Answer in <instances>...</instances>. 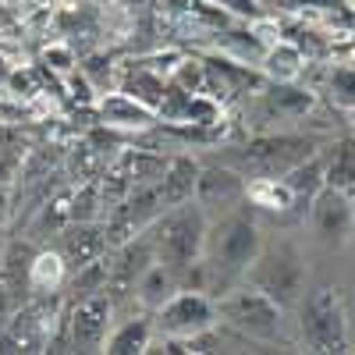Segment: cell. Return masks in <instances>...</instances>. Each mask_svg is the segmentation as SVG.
Segmentation results:
<instances>
[{
    "label": "cell",
    "mask_w": 355,
    "mask_h": 355,
    "mask_svg": "<svg viewBox=\"0 0 355 355\" xmlns=\"http://www.w3.org/2000/svg\"><path fill=\"white\" fill-rule=\"evenodd\" d=\"M348 53H352V61H355V43H348Z\"/></svg>",
    "instance_id": "32"
},
{
    "label": "cell",
    "mask_w": 355,
    "mask_h": 355,
    "mask_svg": "<svg viewBox=\"0 0 355 355\" xmlns=\"http://www.w3.org/2000/svg\"><path fill=\"white\" fill-rule=\"evenodd\" d=\"M316 93L327 96L331 107L352 114L355 110V61L352 64H327V68H323V78H320Z\"/></svg>",
    "instance_id": "22"
},
{
    "label": "cell",
    "mask_w": 355,
    "mask_h": 355,
    "mask_svg": "<svg viewBox=\"0 0 355 355\" xmlns=\"http://www.w3.org/2000/svg\"><path fill=\"white\" fill-rule=\"evenodd\" d=\"M306 53L295 46L291 40H274L270 46H266V53H263V61H259V68H263V75L270 78V82H299L302 78V71H306Z\"/></svg>",
    "instance_id": "19"
},
{
    "label": "cell",
    "mask_w": 355,
    "mask_h": 355,
    "mask_svg": "<svg viewBox=\"0 0 355 355\" xmlns=\"http://www.w3.org/2000/svg\"><path fill=\"white\" fill-rule=\"evenodd\" d=\"M100 117L107 128H117V132H153L160 125V114L153 107L139 103L135 96L121 93V89H114L100 100Z\"/></svg>",
    "instance_id": "13"
},
{
    "label": "cell",
    "mask_w": 355,
    "mask_h": 355,
    "mask_svg": "<svg viewBox=\"0 0 355 355\" xmlns=\"http://www.w3.org/2000/svg\"><path fill=\"white\" fill-rule=\"evenodd\" d=\"M295 316H299L295 320L299 341L309 352H345L348 348V309L331 284L309 288L299 309H295Z\"/></svg>",
    "instance_id": "6"
},
{
    "label": "cell",
    "mask_w": 355,
    "mask_h": 355,
    "mask_svg": "<svg viewBox=\"0 0 355 355\" xmlns=\"http://www.w3.org/2000/svg\"><path fill=\"white\" fill-rule=\"evenodd\" d=\"M220 323V309H217V299H210L206 291L199 288H182L174 299L153 313V327H157V338H178V341H192L206 331H214Z\"/></svg>",
    "instance_id": "7"
},
{
    "label": "cell",
    "mask_w": 355,
    "mask_h": 355,
    "mask_svg": "<svg viewBox=\"0 0 355 355\" xmlns=\"http://www.w3.org/2000/svg\"><path fill=\"white\" fill-rule=\"evenodd\" d=\"M199 167H202V160H196V157H189V153H178V157L167 160L164 178L157 182V189H160V196H164V206H178V202L196 199Z\"/></svg>",
    "instance_id": "17"
},
{
    "label": "cell",
    "mask_w": 355,
    "mask_h": 355,
    "mask_svg": "<svg viewBox=\"0 0 355 355\" xmlns=\"http://www.w3.org/2000/svg\"><path fill=\"white\" fill-rule=\"evenodd\" d=\"M245 202L256 214H291L295 217V196L284 178H249Z\"/></svg>",
    "instance_id": "21"
},
{
    "label": "cell",
    "mask_w": 355,
    "mask_h": 355,
    "mask_svg": "<svg viewBox=\"0 0 355 355\" xmlns=\"http://www.w3.org/2000/svg\"><path fill=\"white\" fill-rule=\"evenodd\" d=\"M320 153V139L306 132H259L242 146H220L206 157L234 167L245 178H284L291 167H299Z\"/></svg>",
    "instance_id": "3"
},
{
    "label": "cell",
    "mask_w": 355,
    "mask_h": 355,
    "mask_svg": "<svg viewBox=\"0 0 355 355\" xmlns=\"http://www.w3.org/2000/svg\"><path fill=\"white\" fill-rule=\"evenodd\" d=\"M71 284V266L64 259L61 249H40L33 266H28V291L40 295V299H50L61 288Z\"/></svg>",
    "instance_id": "16"
},
{
    "label": "cell",
    "mask_w": 355,
    "mask_h": 355,
    "mask_svg": "<svg viewBox=\"0 0 355 355\" xmlns=\"http://www.w3.org/2000/svg\"><path fill=\"white\" fill-rule=\"evenodd\" d=\"M18 174V157L15 153H0V189H11Z\"/></svg>",
    "instance_id": "28"
},
{
    "label": "cell",
    "mask_w": 355,
    "mask_h": 355,
    "mask_svg": "<svg viewBox=\"0 0 355 355\" xmlns=\"http://www.w3.org/2000/svg\"><path fill=\"white\" fill-rule=\"evenodd\" d=\"M206 234H210V214H206L196 199L167 206V210L146 227V239L153 242L157 259L178 266V270H185L196 259H202Z\"/></svg>",
    "instance_id": "5"
},
{
    "label": "cell",
    "mask_w": 355,
    "mask_h": 355,
    "mask_svg": "<svg viewBox=\"0 0 355 355\" xmlns=\"http://www.w3.org/2000/svg\"><path fill=\"white\" fill-rule=\"evenodd\" d=\"M107 224L100 227L96 220H71L64 231H61V242H57V249L64 252L71 274L82 270L85 263H93L100 256H107Z\"/></svg>",
    "instance_id": "12"
},
{
    "label": "cell",
    "mask_w": 355,
    "mask_h": 355,
    "mask_svg": "<svg viewBox=\"0 0 355 355\" xmlns=\"http://www.w3.org/2000/svg\"><path fill=\"white\" fill-rule=\"evenodd\" d=\"M327 185H338L341 192H348L355 199V146L341 142L338 150L331 146V153H327Z\"/></svg>",
    "instance_id": "23"
},
{
    "label": "cell",
    "mask_w": 355,
    "mask_h": 355,
    "mask_svg": "<svg viewBox=\"0 0 355 355\" xmlns=\"http://www.w3.org/2000/svg\"><path fill=\"white\" fill-rule=\"evenodd\" d=\"M217 309H220V323L227 331L239 334L242 341H256V345L284 341L288 309L281 302H274L263 288L249 284V281L220 291L217 295Z\"/></svg>",
    "instance_id": "4"
},
{
    "label": "cell",
    "mask_w": 355,
    "mask_h": 355,
    "mask_svg": "<svg viewBox=\"0 0 355 355\" xmlns=\"http://www.w3.org/2000/svg\"><path fill=\"white\" fill-rule=\"evenodd\" d=\"M8 202H11V199H8V189H0V227H4V220H8V214H11Z\"/></svg>",
    "instance_id": "30"
},
{
    "label": "cell",
    "mask_w": 355,
    "mask_h": 355,
    "mask_svg": "<svg viewBox=\"0 0 355 355\" xmlns=\"http://www.w3.org/2000/svg\"><path fill=\"white\" fill-rule=\"evenodd\" d=\"M284 182L295 196V217H309V206L320 196V189L327 185V153H313L309 160H302L299 167H291L284 174Z\"/></svg>",
    "instance_id": "15"
},
{
    "label": "cell",
    "mask_w": 355,
    "mask_h": 355,
    "mask_svg": "<svg viewBox=\"0 0 355 355\" xmlns=\"http://www.w3.org/2000/svg\"><path fill=\"white\" fill-rule=\"evenodd\" d=\"M206 4L220 8L224 15L239 18V21H256V18H263V4H259V0H206Z\"/></svg>",
    "instance_id": "25"
},
{
    "label": "cell",
    "mask_w": 355,
    "mask_h": 355,
    "mask_svg": "<svg viewBox=\"0 0 355 355\" xmlns=\"http://www.w3.org/2000/svg\"><path fill=\"white\" fill-rule=\"evenodd\" d=\"M309 231L313 242L327 252H338L355 234V199L338 185H323L309 206Z\"/></svg>",
    "instance_id": "8"
},
{
    "label": "cell",
    "mask_w": 355,
    "mask_h": 355,
    "mask_svg": "<svg viewBox=\"0 0 355 355\" xmlns=\"http://www.w3.org/2000/svg\"><path fill=\"white\" fill-rule=\"evenodd\" d=\"M18 316V291L0 277V331H8V323Z\"/></svg>",
    "instance_id": "27"
},
{
    "label": "cell",
    "mask_w": 355,
    "mask_h": 355,
    "mask_svg": "<svg viewBox=\"0 0 355 355\" xmlns=\"http://www.w3.org/2000/svg\"><path fill=\"white\" fill-rule=\"evenodd\" d=\"M245 281L263 288L288 313H295L299 302L306 299V291H309V256H306V245L295 239L291 231L266 234L259 256L252 259L249 274H245Z\"/></svg>",
    "instance_id": "2"
},
{
    "label": "cell",
    "mask_w": 355,
    "mask_h": 355,
    "mask_svg": "<svg viewBox=\"0 0 355 355\" xmlns=\"http://www.w3.org/2000/svg\"><path fill=\"white\" fill-rule=\"evenodd\" d=\"M256 96L263 103V110L281 121H295L316 110V89L313 85H299V82H270L266 78L263 89H256Z\"/></svg>",
    "instance_id": "11"
},
{
    "label": "cell",
    "mask_w": 355,
    "mask_h": 355,
    "mask_svg": "<svg viewBox=\"0 0 355 355\" xmlns=\"http://www.w3.org/2000/svg\"><path fill=\"white\" fill-rule=\"evenodd\" d=\"M185 270H178V266H171V263H153V266H146L142 270V277L135 281V288H132V295H135V302L146 309V313H157V309H164L178 291L185 288V277H182Z\"/></svg>",
    "instance_id": "14"
},
{
    "label": "cell",
    "mask_w": 355,
    "mask_h": 355,
    "mask_svg": "<svg viewBox=\"0 0 355 355\" xmlns=\"http://www.w3.org/2000/svg\"><path fill=\"white\" fill-rule=\"evenodd\" d=\"M117 89H121V93H128V96H135L139 103H146V107L160 110L164 93H167V75H160L157 68H150L146 61H135V64H132V68L121 75Z\"/></svg>",
    "instance_id": "20"
},
{
    "label": "cell",
    "mask_w": 355,
    "mask_h": 355,
    "mask_svg": "<svg viewBox=\"0 0 355 355\" xmlns=\"http://www.w3.org/2000/svg\"><path fill=\"white\" fill-rule=\"evenodd\" d=\"M71 220H96V185L82 189L75 199H71Z\"/></svg>",
    "instance_id": "26"
},
{
    "label": "cell",
    "mask_w": 355,
    "mask_h": 355,
    "mask_svg": "<svg viewBox=\"0 0 355 355\" xmlns=\"http://www.w3.org/2000/svg\"><path fill=\"white\" fill-rule=\"evenodd\" d=\"M114 331V295L93 291L78 295L68 309V341L75 352H103Z\"/></svg>",
    "instance_id": "9"
},
{
    "label": "cell",
    "mask_w": 355,
    "mask_h": 355,
    "mask_svg": "<svg viewBox=\"0 0 355 355\" xmlns=\"http://www.w3.org/2000/svg\"><path fill=\"white\" fill-rule=\"evenodd\" d=\"M348 117H352V125H355V110H352V114H348Z\"/></svg>",
    "instance_id": "33"
},
{
    "label": "cell",
    "mask_w": 355,
    "mask_h": 355,
    "mask_svg": "<svg viewBox=\"0 0 355 355\" xmlns=\"http://www.w3.org/2000/svg\"><path fill=\"white\" fill-rule=\"evenodd\" d=\"M245 192H249V178L245 174H239L234 167H227L220 160H210V157L202 160L199 182H196V202L210 217H220V214L234 210V206H242Z\"/></svg>",
    "instance_id": "10"
},
{
    "label": "cell",
    "mask_w": 355,
    "mask_h": 355,
    "mask_svg": "<svg viewBox=\"0 0 355 355\" xmlns=\"http://www.w3.org/2000/svg\"><path fill=\"white\" fill-rule=\"evenodd\" d=\"M40 4H46V0H40Z\"/></svg>",
    "instance_id": "35"
},
{
    "label": "cell",
    "mask_w": 355,
    "mask_h": 355,
    "mask_svg": "<svg viewBox=\"0 0 355 355\" xmlns=\"http://www.w3.org/2000/svg\"><path fill=\"white\" fill-rule=\"evenodd\" d=\"M46 61H53L57 71H68V68L75 64V57H71V50H64V46H53V50H46Z\"/></svg>",
    "instance_id": "29"
},
{
    "label": "cell",
    "mask_w": 355,
    "mask_h": 355,
    "mask_svg": "<svg viewBox=\"0 0 355 355\" xmlns=\"http://www.w3.org/2000/svg\"><path fill=\"white\" fill-rule=\"evenodd\" d=\"M263 224L259 214L249 202L234 206V210L210 217V234H206V249H202V263L210 274V291H227L234 284H242L252 259L263 249Z\"/></svg>",
    "instance_id": "1"
},
{
    "label": "cell",
    "mask_w": 355,
    "mask_h": 355,
    "mask_svg": "<svg viewBox=\"0 0 355 355\" xmlns=\"http://www.w3.org/2000/svg\"><path fill=\"white\" fill-rule=\"evenodd\" d=\"M171 82L182 85L185 93H206V61H199V57H182L171 71Z\"/></svg>",
    "instance_id": "24"
},
{
    "label": "cell",
    "mask_w": 355,
    "mask_h": 355,
    "mask_svg": "<svg viewBox=\"0 0 355 355\" xmlns=\"http://www.w3.org/2000/svg\"><path fill=\"white\" fill-rule=\"evenodd\" d=\"M4 252H8V239L0 234V263H4Z\"/></svg>",
    "instance_id": "31"
},
{
    "label": "cell",
    "mask_w": 355,
    "mask_h": 355,
    "mask_svg": "<svg viewBox=\"0 0 355 355\" xmlns=\"http://www.w3.org/2000/svg\"><path fill=\"white\" fill-rule=\"evenodd\" d=\"M259 4H274V0H259Z\"/></svg>",
    "instance_id": "34"
},
{
    "label": "cell",
    "mask_w": 355,
    "mask_h": 355,
    "mask_svg": "<svg viewBox=\"0 0 355 355\" xmlns=\"http://www.w3.org/2000/svg\"><path fill=\"white\" fill-rule=\"evenodd\" d=\"M157 338V327H153V313H139V316H128L125 323H117L107 338V355H142L150 352Z\"/></svg>",
    "instance_id": "18"
}]
</instances>
